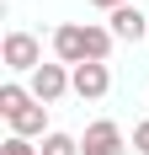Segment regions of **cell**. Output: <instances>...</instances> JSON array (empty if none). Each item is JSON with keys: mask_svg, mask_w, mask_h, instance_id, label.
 <instances>
[{"mask_svg": "<svg viewBox=\"0 0 149 155\" xmlns=\"http://www.w3.org/2000/svg\"><path fill=\"white\" fill-rule=\"evenodd\" d=\"M32 96H37V102H59L64 91H74V80H69V70H64V64H43V70H32V86H27Z\"/></svg>", "mask_w": 149, "mask_h": 155, "instance_id": "obj_2", "label": "cell"}, {"mask_svg": "<svg viewBox=\"0 0 149 155\" xmlns=\"http://www.w3.org/2000/svg\"><path fill=\"white\" fill-rule=\"evenodd\" d=\"M53 54H59L69 70H80V64H90V43H85V27H74V21H64L59 32H53Z\"/></svg>", "mask_w": 149, "mask_h": 155, "instance_id": "obj_3", "label": "cell"}, {"mask_svg": "<svg viewBox=\"0 0 149 155\" xmlns=\"http://www.w3.org/2000/svg\"><path fill=\"white\" fill-rule=\"evenodd\" d=\"M69 80H74V96H80V102H101V96L112 91L106 64H80V70H69Z\"/></svg>", "mask_w": 149, "mask_h": 155, "instance_id": "obj_5", "label": "cell"}, {"mask_svg": "<svg viewBox=\"0 0 149 155\" xmlns=\"http://www.w3.org/2000/svg\"><path fill=\"white\" fill-rule=\"evenodd\" d=\"M0 155H43V150H32V139H16L11 134V139L0 144Z\"/></svg>", "mask_w": 149, "mask_h": 155, "instance_id": "obj_9", "label": "cell"}, {"mask_svg": "<svg viewBox=\"0 0 149 155\" xmlns=\"http://www.w3.org/2000/svg\"><path fill=\"white\" fill-rule=\"evenodd\" d=\"M106 27H112L117 43H138V38H149V16L138 11V5H122V11L106 16Z\"/></svg>", "mask_w": 149, "mask_h": 155, "instance_id": "obj_7", "label": "cell"}, {"mask_svg": "<svg viewBox=\"0 0 149 155\" xmlns=\"http://www.w3.org/2000/svg\"><path fill=\"white\" fill-rule=\"evenodd\" d=\"M80 155H122V128L117 123H90L85 128V139H80Z\"/></svg>", "mask_w": 149, "mask_h": 155, "instance_id": "obj_6", "label": "cell"}, {"mask_svg": "<svg viewBox=\"0 0 149 155\" xmlns=\"http://www.w3.org/2000/svg\"><path fill=\"white\" fill-rule=\"evenodd\" d=\"M43 155H80V139H69V134H48V139H43Z\"/></svg>", "mask_w": 149, "mask_h": 155, "instance_id": "obj_8", "label": "cell"}, {"mask_svg": "<svg viewBox=\"0 0 149 155\" xmlns=\"http://www.w3.org/2000/svg\"><path fill=\"white\" fill-rule=\"evenodd\" d=\"M133 150H144V155H149V118L133 128Z\"/></svg>", "mask_w": 149, "mask_h": 155, "instance_id": "obj_10", "label": "cell"}, {"mask_svg": "<svg viewBox=\"0 0 149 155\" xmlns=\"http://www.w3.org/2000/svg\"><path fill=\"white\" fill-rule=\"evenodd\" d=\"M90 5H101V11L112 16V11H122V5H133V0H90Z\"/></svg>", "mask_w": 149, "mask_h": 155, "instance_id": "obj_11", "label": "cell"}, {"mask_svg": "<svg viewBox=\"0 0 149 155\" xmlns=\"http://www.w3.org/2000/svg\"><path fill=\"white\" fill-rule=\"evenodd\" d=\"M0 54H5V64H11V70H27V75H32V70H43V48H37V38H32V32H11Z\"/></svg>", "mask_w": 149, "mask_h": 155, "instance_id": "obj_4", "label": "cell"}, {"mask_svg": "<svg viewBox=\"0 0 149 155\" xmlns=\"http://www.w3.org/2000/svg\"><path fill=\"white\" fill-rule=\"evenodd\" d=\"M0 118L11 123L16 139H37V134L48 128V107L27 91V86H16V80H5V86H0ZM43 139H48V134H43Z\"/></svg>", "mask_w": 149, "mask_h": 155, "instance_id": "obj_1", "label": "cell"}]
</instances>
